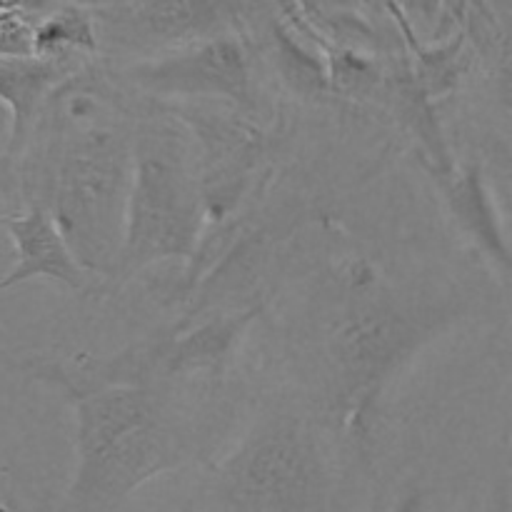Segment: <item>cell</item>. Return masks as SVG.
Segmentation results:
<instances>
[{"label":"cell","mask_w":512,"mask_h":512,"mask_svg":"<svg viewBox=\"0 0 512 512\" xmlns=\"http://www.w3.org/2000/svg\"><path fill=\"white\" fill-rule=\"evenodd\" d=\"M440 185L445 205L450 208L460 228L478 243V248L490 260L500 265L505 275L510 270V248L500 230V220L495 215L493 198H490L485 180L478 168L455 170L453 165L445 170H430Z\"/></svg>","instance_id":"cell-12"},{"label":"cell","mask_w":512,"mask_h":512,"mask_svg":"<svg viewBox=\"0 0 512 512\" xmlns=\"http://www.w3.org/2000/svg\"><path fill=\"white\" fill-rule=\"evenodd\" d=\"M133 120V95L93 60L45 100L23 145L0 158V218L45 210L100 290L113 288L123 248Z\"/></svg>","instance_id":"cell-1"},{"label":"cell","mask_w":512,"mask_h":512,"mask_svg":"<svg viewBox=\"0 0 512 512\" xmlns=\"http://www.w3.org/2000/svg\"><path fill=\"white\" fill-rule=\"evenodd\" d=\"M75 415V470L58 512H120L150 480L208 463L218 393L105 385L65 398Z\"/></svg>","instance_id":"cell-3"},{"label":"cell","mask_w":512,"mask_h":512,"mask_svg":"<svg viewBox=\"0 0 512 512\" xmlns=\"http://www.w3.org/2000/svg\"><path fill=\"white\" fill-rule=\"evenodd\" d=\"M105 70L125 93L153 103H225L263 118L278 115L258 83V45L248 28Z\"/></svg>","instance_id":"cell-7"},{"label":"cell","mask_w":512,"mask_h":512,"mask_svg":"<svg viewBox=\"0 0 512 512\" xmlns=\"http://www.w3.org/2000/svg\"><path fill=\"white\" fill-rule=\"evenodd\" d=\"M8 143H10V115L8 110L0 105V158L8 153Z\"/></svg>","instance_id":"cell-16"},{"label":"cell","mask_w":512,"mask_h":512,"mask_svg":"<svg viewBox=\"0 0 512 512\" xmlns=\"http://www.w3.org/2000/svg\"><path fill=\"white\" fill-rule=\"evenodd\" d=\"M3 228L8 230L15 250V263L0 290H10L35 278H48L78 295L103 293L95 278H90L70 253L68 243L55 228L50 215L38 208H23L5 215Z\"/></svg>","instance_id":"cell-10"},{"label":"cell","mask_w":512,"mask_h":512,"mask_svg":"<svg viewBox=\"0 0 512 512\" xmlns=\"http://www.w3.org/2000/svg\"><path fill=\"white\" fill-rule=\"evenodd\" d=\"M48 3L0 0V58H30L33 30Z\"/></svg>","instance_id":"cell-14"},{"label":"cell","mask_w":512,"mask_h":512,"mask_svg":"<svg viewBox=\"0 0 512 512\" xmlns=\"http://www.w3.org/2000/svg\"><path fill=\"white\" fill-rule=\"evenodd\" d=\"M0 512H5V510H0Z\"/></svg>","instance_id":"cell-18"},{"label":"cell","mask_w":512,"mask_h":512,"mask_svg":"<svg viewBox=\"0 0 512 512\" xmlns=\"http://www.w3.org/2000/svg\"><path fill=\"white\" fill-rule=\"evenodd\" d=\"M193 512H208V510H200V508H198V510H193Z\"/></svg>","instance_id":"cell-17"},{"label":"cell","mask_w":512,"mask_h":512,"mask_svg":"<svg viewBox=\"0 0 512 512\" xmlns=\"http://www.w3.org/2000/svg\"><path fill=\"white\" fill-rule=\"evenodd\" d=\"M458 315L448 295L393 283L365 260L345 263L308 308V410L323 428L368 445L390 385Z\"/></svg>","instance_id":"cell-2"},{"label":"cell","mask_w":512,"mask_h":512,"mask_svg":"<svg viewBox=\"0 0 512 512\" xmlns=\"http://www.w3.org/2000/svg\"><path fill=\"white\" fill-rule=\"evenodd\" d=\"M88 63L85 60L35 58V55L0 58V105L10 115V143L5 155H13L23 145L45 100Z\"/></svg>","instance_id":"cell-11"},{"label":"cell","mask_w":512,"mask_h":512,"mask_svg":"<svg viewBox=\"0 0 512 512\" xmlns=\"http://www.w3.org/2000/svg\"><path fill=\"white\" fill-rule=\"evenodd\" d=\"M33 55L50 60H98V35L88 3H48L33 30Z\"/></svg>","instance_id":"cell-13"},{"label":"cell","mask_w":512,"mask_h":512,"mask_svg":"<svg viewBox=\"0 0 512 512\" xmlns=\"http://www.w3.org/2000/svg\"><path fill=\"white\" fill-rule=\"evenodd\" d=\"M158 105L193 135L208 228L235 218L268 188L280 143V115L263 118L225 103Z\"/></svg>","instance_id":"cell-8"},{"label":"cell","mask_w":512,"mask_h":512,"mask_svg":"<svg viewBox=\"0 0 512 512\" xmlns=\"http://www.w3.org/2000/svg\"><path fill=\"white\" fill-rule=\"evenodd\" d=\"M133 103V173L110 290L125 288L153 265L188 263L208 228L193 135L163 105L135 95Z\"/></svg>","instance_id":"cell-4"},{"label":"cell","mask_w":512,"mask_h":512,"mask_svg":"<svg viewBox=\"0 0 512 512\" xmlns=\"http://www.w3.org/2000/svg\"><path fill=\"white\" fill-rule=\"evenodd\" d=\"M305 405L265 410L230 453L208 465V512H335L333 458Z\"/></svg>","instance_id":"cell-6"},{"label":"cell","mask_w":512,"mask_h":512,"mask_svg":"<svg viewBox=\"0 0 512 512\" xmlns=\"http://www.w3.org/2000/svg\"><path fill=\"white\" fill-rule=\"evenodd\" d=\"M263 310V300H255L238 308L178 315L173 325L113 355L33 360L25 368L30 378L55 388L63 398L105 385L220 393L233 373L245 335Z\"/></svg>","instance_id":"cell-5"},{"label":"cell","mask_w":512,"mask_h":512,"mask_svg":"<svg viewBox=\"0 0 512 512\" xmlns=\"http://www.w3.org/2000/svg\"><path fill=\"white\" fill-rule=\"evenodd\" d=\"M98 60L128 65L245 30V3H93Z\"/></svg>","instance_id":"cell-9"},{"label":"cell","mask_w":512,"mask_h":512,"mask_svg":"<svg viewBox=\"0 0 512 512\" xmlns=\"http://www.w3.org/2000/svg\"><path fill=\"white\" fill-rule=\"evenodd\" d=\"M13 263H15L13 243H10L8 230L3 228V220H0V283L8 278V273L13 270Z\"/></svg>","instance_id":"cell-15"}]
</instances>
